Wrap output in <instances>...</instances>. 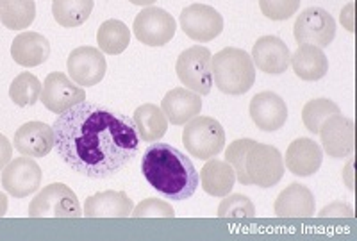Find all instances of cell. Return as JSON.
Here are the masks:
<instances>
[{
	"instance_id": "6da1fadb",
	"label": "cell",
	"mask_w": 357,
	"mask_h": 241,
	"mask_svg": "<svg viewBox=\"0 0 357 241\" xmlns=\"http://www.w3.org/2000/svg\"><path fill=\"white\" fill-rule=\"evenodd\" d=\"M54 148L79 176L109 179L142 148L132 118L93 102H81L57 115Z\"/></svg>"
},
{
	"instance_id": "7a4b0ae2",
	"label": "cell",
	"mask_w": 357,
	"mask_h": 241,
	"mask_svg": "<svg viewBox=\"0 0 357 241\" xmlns=\"http://www.w3.org/2000/svg\"><path fill=\"white\" fill-rule=\"evenodd\" d=\"M142 173L167 201H186L195 195L200 176L186 154L168 143H152L142 160Z\"/></svg>"
},
{
	"instance_id": "3957f363",
	"label": "cell",
	"mask_w": 357,
	"mask_h": 241,
	"mask_svg": "<svg viewBox=\"0 0 357 241\" xmlns=\"http://www.w3.org/2000/svg\"><path fill=\"white\" fill-rule=\"evenodd\" d=\"M213 84L225 95H245L256 82V66L243 49L227 47L211 58Z\"/></svg>"
},
{
	"instance_id": "277c9868",
	"label": "cell",
	"mask_w": 357,
	"mask_h": 241,
	"mask_svg": "<svg viewBox=\"0 0 357 241\" xmlns=\"http://www.w3.org/2000/svg\"><path fill=\"white\" fill-rule=\"evenodd\" d=\"M284 160L275 147L257 143L252 139L245 154V177L247 186L273 188L284 177Z\"/></svg>"
},
{
	"instance_id": "5b68a950",
	"label": "cell",
	"mask_w": 357,
	"mask_h": 241,
	"mask_svg": "<svg viewBox=\"0 0 357 241\" xmlns=\"http://www.w3.org/2000/svg\"><path fill=\"white\" fill-rule=\"evenodd\" d=\"M183 143L193 157L207 161L216 157L223 150L225 131L218 120L199 115L184 123Z\"/></svg>"
},
{
	"instance_id": "8992f818",
	"label": "cell",
	"mask_w": 357,
	"mask_h": 241,
	"mask_svg": "<svg viewBox=\"0 0 357 241\" xmlns=\"http://www.w3.org/2000/svg\"><path fill=\"white\" fill-rule=\"evenodd\" d=\"M213 54L207 47L193 45L181 52L175 65L178 81L183 82L188 90L195 91L200 97L211 93L213 88Z\"/></svg>"
},
{
	"instance_id": "52a82bcc",
	"label": "cell",
	"mask_w": 357,
	"mask_h": 241,
	"mask_svg": "<svg viewBox=\"0 0 357 241\" xmlns=\"http://www.w3.org/2000/svg\"><path fill=\"white\" fill-rule=\"evenodd\" d=\"M29 217L43 218H81L82 209L77 195L63 182H54L45 186L29 204Z\"/></svg>"
},
{
	"instance_id": "ba28073f",
	"label": "cell",
	"mask_w": 357,
	"mask_h": 241,
	"mask_svg": "<svg viewBox=\"0 0 357 241\" xmlns=\"http://www.w3.org/2000/svg\"><path fill=\"white\" fill-rule=\"evenodd\" d=\"M293 36L298 45L307 43L318 49H325L336 36V20L325 9L307 8L296 17Z\"/></svg>"
},
{
	"instance_id": "9c48e42d",
	"label": "cell",
	"mask_w": 357,
	"mask_h": 241,
	"mask_svg": "<svg viewBox=\"0 0 357 241\" xmlns=\"http://www.w3.org/2000/svg\"><path fill=\"white\" fill-rule=\"evenodd\" d=\"M132 29L134 36L138 38L143 45L162 47L175 36L177 25L170 13L161 8L149 6L134 18Z\"/></svg>"
},
{
	"instance_id": "30bf717a",
	"label": "cell",
	"mask_w": 357,
	"mask_h": 241,
	"mask_svg": "<svg viewBox=\"0 0 357 241\" xmlns=\"http://www.w3.org/2000/svg\"><path fill=\"white\" fill-rule=\"evenodd\" d=\"M40 100L47 109L56 113V115H61V113L68 111L70 107L84 102L86 91L84 88L75 84L63 72H52L45 79Z\"/></svg>"
},
{
	"instance_id": "8fae6325",
	"label": "cell",
	"mask_w": 357,
	"mask_h": 241,
	"mask_svg": "<svg viewBox=\"0 0 357 241\" xmlns=\"http://www.w3.org/2000/svg\"><path fill=\"white\" fill-rule=\"evenodd\" d=\"M178 22L184 34L199 43L213 41L223 31V17L215 8L206 4H191L184 8Z\"/></svg>"
},
{
	"instance_id": "7c38bea8",
	"label": "cell",
	"mask_w": 357,
	"mask_h": 241,
	"mask_svg": "<svg viewBox=\"0 0 357 241\" xmlns=\"http://www.w3.org/2000/svg\"><path fill=\"white\" fill-rule=\"evenodd\" d=\"M43 172L33 157L11 160L2 170V186L15 199H25L40 189Z\"/></svg>"
},
{
	"instance_id": "4fadbf2b",
	"label": "cell",
	"mask_w": 357,
	"mask_h": 241,
	"mask_svg": "<svg viewBox=\"0 0 357 241\" xmlns=\"http://www.w3.org/2000/svg\"><path fill=\"white\" fill-rule=\"evenodd\" d=\"M68 75L79 86H95L104 79L107 70V63L104 54L97 47H77L72 50L66 61Z\"/></svg>"
},
{
	"instance_id": "5bb4252c",
	"label": "cell",
	"mask_w": 357,
	"mask_h": 241,
	"mask_svg": "<svg viewBox=\"0 0 357 241\" xmlns=\"http://www.w3.org/2000/svg\"><path fill=\"white\" fill-rule=\"evenodd\" d=\"M318 134L321 138V147H324L325 154H329V157L343 160L354 152V143H356L354 122L341 113L325 120Z\"/></svg>"
},
{
	"instance_id": "9a60e30c",
	"label": "cell",
	"mask_w": 357,
	"mask_h": 241,
	"mask_svg": "<svg viewBox=\"0 0 357 241\" xmlns=\"http://www.w3.org/2000/svg\"><path fill=\"white\" fill-rule=\"evenodd\" d=\"M252 122L264 132H275L282 129L288 120V106L273 91H261L250 100L248 107Z\"/></svg>"
},
{
	"instance_id": "2e32d148",
	"label": "cell",
	"mask_w": 357,
	"mask_h": 241,
	"mask_svg": "<svg viewBox=\"0 0 357 241\" xmlns=\"http://www.w3.org/2000/svg\"><path fill=\"white\" fill-rule=\"evenodd\" d=\"M254 66L270 75H280L291 63V52L284 41L277 36H261L252 47Z\"/></svg>"
},
{
	"instance_id": "e0dca14e",
	"label": "cell",
	"mask_w": 357,
	"mask_h": 241,
	"mask_svg": "<svg viewBox=\"0 0 357 241\" xmlns=\"http://www.w3.org/2000/svg\"><path fill=\"white\" fill-rule=\"evenodd\" d=\"M15 148L27 157H45L54 148V129L43 122H27L15 132Z\"/></svg>"
},
{
	"instance_id": "ac0fdd59",
	"label": "cell",
	"mask_w": 357,
	"mask_h": 241,
	"mask_svg": "<svg viewBox=\"0 0 357 241\" xmlns=\"http://www.w3.org/2000/svg\"><path fill=\"white\" fill-rule=\"evenodd\" d=\"M324 161V150L311 138H298L286 150V168L296 177L317 173Z\"/></svg>"
},
{
	"instance_id": "d6986e66",
	"label": "cell",
	"mask_w": 357,
	"mask_h": 241,
	"mask_svg": "<svg viewBox=\"0 0 357 241\" xmlns=\"http://www.w3.org/2000/svg\"><path fill=\"white\" fill-rule=\"evenodd\" d=\"M132 201L126 192L95 193L88 196L82 209V217L86 218H126L132 212Z\"/></svg>"
},
{
	"instance_id": "ffe728a7",
	"label": "cell",
	"mask_w": 357,
	"mask_h": 241,
	"mask_svg": "<svg viewBox=\"0 0 357 241\" xmlns=\"http://www.w3.org/2000/svg\"><path fill=\"white\" fill-rule=\"evenodd\" d=\"M314 195L304 184L293 182L277 196L275 215L280 218H311L314 217Z\"/></svg>"
},
{
	"instance_id": "44dd1931",
	"label": "cell",
	"mask_w": 357,
	"mask_h": 241,
	"mask_svg": "<svg viewBox=\"0 0 357 241\" xmlns=\"http://www.w3.org/2000/svg\"><path fill=\"white\" fill-rule=\"evenodd\" d=\"M161 109L167 115L168 122H172L174 125H184L191 118L200 115L202 98L199 93L188 90V88H174L161 100Z\"/></svg>"
},
{
	"instance_id": "7402d4cb",
	"label": "cell",
	"mask_w": 357,
	"mask_h": 241,
	"mask_svg": "<svg viewBox=\"0 0 357 241\" xmlns=\"http://www.w3.org/2000/svg\"><path fill=\"white\" fill-rule=\"evenodd\" d=\"M50 56L49 40L40 33H22L11 43V58L25 68L43 65Z\"/></svg>"
},
{
	"instance_id": "603a6c76",
	"label": "cell",
	"mask_w": 357,
	"mask_h": 241,
	"mask_svg": "<svg viewBox=\"0 0 357 241\" xmlns=\"http://www.w3.org/2000/svg\"><path fill=\"white\" fill-rule=\"evenodd\" d=\"M289 65L293 66L296 77H301L302 81H320L329 72V59L324 50L307 43L298 45Z\"/></svg>"
},
{
	"instance_id": "cb8c5ba5",
	"label": "cell",
	"mask_w": 357,
	"mask_h": 241,
	"mask_svg": "<svg viewBox=\"0 0 357 241\" xmlns=\"http://www.w3.org/2000/svg\"><path fill=\"white\" fill-rule=\"evenodd\" d=\"M202 189L211 196H225L232 192L236 182V173L225 160L211 157L200 170Z\"/></svg>"
},
{
	"instance_id": "d4e9b609",
	"label": "cell",
	"mask_w": 357,
	"mask_h": 241,
	"mask_svg": "<svg viewBox=\"0 0 357 241\" xmlns=\"http://www.w3.org/2000/svg\"><path fill=\"white\" fill-rule=\"evenodd\" d=\"M132 122L136 125L139 138L146 143H154L159 141L162 136L167 134L168 129V118L162 113L161 107L155 104H143L138 109L134 111Z\"/></svg>"
},
{
	"instance_id": "484cf974",
	"label": "cell",
	"mask_w": 357,
	"mask_h": 241,
	"mask_svg": "<svg viewBox=\"0 0 357 241\" xmlns=\"http://www.w3.org/2000/svg\"><path fill=\"white\" fill-rule=\"evenodd\" d=\"M36 18L34 0H0V22L6 29L24 31Z\"/></svg>"
},
{
	"instance_id": "4316f807",
	"label": "cell",
	"mask_w": 357,
	"mask_h": 241,
	"mask_svg": "<svg viewBox=\"0 0 357 241\" xmlns=\"http://www.w3.org/2000/svg\"><path fill=\"white\" fill-rule=\"evenodd\" d=\"M98 49L109 56H118L126 52L130 43V31L123 22L106 20L97 31Z\"/></svg>"
},
{
	"instance_id": "83f0119b",
	"label": "cell",
	"mask_w": 357,
	"mask_h": 241,
	"mask_svg": "<svg viewBox=\"0 0 357 241\" xmlns=\"http://www.w3.org/2000/svg\"><path fill=\"white\" fill-rule=\"evenodd\" d=\"M93 0H52L54 20L63 27H79L93 11Z\"/></svg>"
},
{
	"instance_id": "f1b7e54d",
	"label": "cell",
	"mask_w": 357,
	"mask_h": 241,
	"mask_svg": "<svg viewBox=\"0 0 357 241\" xmlns=\"http://www.w3.org/2000/svg\"><path fill=\"white\" fill-rule=\"evenodd\" d=\"M41 88L43 84L36 75H33L31 72H22L9 86V98L18 107H31L40 100Z\"/></svg>"
},
{
	"instance_id": "f546056e",
	"label": "cell",
	"mask_w": 357,
	"mask_h": 241,
	"mask_svg": "<svg viewBox=\"0 0 357 241\" xmlns=\"http://www.w3.org/2000/svg\"><path fill=\"white\" fill-rule=\"evenodd\" d=\"M337 113H341V111L336 102H333L329 98H314V100H309L302 109V120H304V125L309 132L318 134L321 123L329 116L337 115Z\"/></svg>"
},
{
	"instance_id": "4dcf8cb0",
	"label": "cell",
	"mask_w": 357,
	"mask_h": 241,
	"mask_svg": "<svg viewBox=\"0 0 357 241\" xmlns=\"http://www.w3.org/2000/svg\"><path fill=\"white\" fill-rule=\"evenodd\" d=\"M220 218H254L256 217V205L248 196L234 193V195H225L220 202L218 208Z\"/></svg>"
},
{
	"instance_id": "1f68e13d",
	"label": "cell",
	"mask_w": 357,
	"mask_h": 241,
	"mask_svg": "<svg viewBox=\"0 0 357 241\" xmlns=\"http://www.w3.org/2000/svg\"><path fill=\"white\" fill-rule=\"evenodd\" d=\"M261 13L270 20L282 22L296 15L301 0H259Z\"/></svg>"
},
{
	"instance_id": "d6a6232c",
	"label": "cell",
	"mask_w": 357,
	"mask_h": 241,
	"mask_svg": "<svg viewBox=\"0 0 357 241\" xmlns=\"http://www.w3.org/2000/svg\"><path fill=\"white\" fill-rule=\"evenodd\" d=\"M250 143V138L236 139V141H232L229 145L227 150H225V161L231 164L236 173V179L240 180L243 186H247V177H245V154H247V148Z\"/></svg>"
},
{
	"instance_id": "836d02e7",
	"label": "cell",
	"mask_w": 357,
	"mask_h": 241,
	"mask_svg": "<svg viewBox=\"0 0 357 241\" xmlns=\"http://www.w3.org/2000/svg\"><path fill=\"white\" fill-rule=\"evenodd\" d=\"M130 217L136 218H149V217H165V218H174L175 211L168 202L159 201V199H146L142 204L132 208Z\"/></svg>"
},
{
	"instance_id": "e575fe53",
	"label": "cell",
	"mask_w": 357,
	"mask_h": 241,
	"mask_svg": "<svg viewBox=\"0 0 357 241\" xmlns=\"http://www.w3.org/2000/svg\"><path fill=\"white\" fill-rule=\"evenodd\" d=\"M320 217H324V218H333V217L352 218L354 211L350 205L343 204V202H334V204H331V205H327V208L321 209Z\"/></svg>"
},
{
	"instance_id": "d590c367",
	"label": "cell",
	"mask_w": 357,
	"mask_h": 241,
	"mask_svg": "<svg viewBox=\"0 0 357 241\" xmlns=\"http://www.w3.org/2000/svg\"><path fill=\"white\" fill-rule=\"evenodd\" d=\"M13 157V143H9V139L4 134H0V172L4 170L6 164L11 161Z\"/></svg>"
},
{
	"instance_id": "8d00e7d4",
	"label": "cell",
	"mask_w": 357,
	"mask_h": 241,
	"mask_svg": "<svg viewBox=\"0 0 357 241\" xmlns=\"http://www.w3.org/2000/svg\"><path fill=\"white\" fill-rule=\"evenodd\" d=\"M352 9H354V4H349L345 9H343V11H341V24L345 25V27L350 31V33H352V31H354Z\"/></svg>"
},
{
	"instance_id": "74e56055",
	"label": "cell",
	"mask_w": 357,
	"mask_h": 241,
	"mask_svg": "<svg viewBox=\"0 0 357 241\" xmlns=\"http://www.w3.org/2000/svg\"><path fill=\"white\" fill-rule=\"evenodd\" d=\"M6 212H8V196H6V193L0 192V218L6 217Z\"/></svg>"
},
{
	"instance_id": "f35d334b",
	"label": "cell",
	"mask_w": 357,
	"mask_h": 241,
	"mask_svg": "<svg viewBox=\"0 0 357 241\" xmlns=\"http://www.w3.org/2000/svg\"><path fill=\"white\" fill-rule=\"evenodd\" d=\"M130 4L142 6V8H149V6H154L158 0H129Z\"/></svg>"
},
{
	"instance_id": "ab89813d",
	"label": "cell",
	"mask_w": 357,
	"mask_h": 241,
	"mask_svg": "<svg viewBox=\"0 0 357 241\" xmlns=\"http://www.w3.org/2000/svg\"><path fill=\"white\" fill-rule=\"evenodd\" d=\"M347 172H349V180H347V186H349V189H354V182H352V161H349Z\"/></svg>"
}]
</instances>
